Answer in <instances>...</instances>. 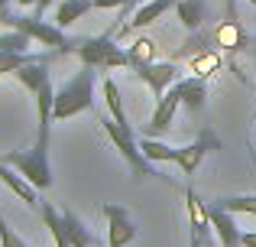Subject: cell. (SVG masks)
Wrapping results in <instances>:
<instances>
[{
	"label": "cell",
	"instance_id": "44dd1931",
	"mask_svg": "<svg viewBox=\"0 0 256 247\" xmlns=\"http://www.w3.org/2000/svg\"><path fill=\"white\" fill-rule=\"evenodd\" d=\"M62 224H65V234H68L72 247H91V231L84 228V221L75 215L72 208L62 211Z\"/></svg>",
	"mask_w": 256,
	"mask_h": 247
},
{
	"label": "cell",
	"instance_id": "e575fe53",
	"mask_svg": "<svg viewBox=\"0 0 256 247\" xmlns=\"http://www.w3.org/2000/svg\"><path fill=\"white\" fill-rule=\"evenodd\" d=\"M192 247H201V244H198V241H192Z\"/></svg>",
	"mask_w": 256,
	"mask_h": 247
},
{
	"label": "cell",
	"instance_id": "9c48e42d",
	"mask_svg": "<svg viewBox=\"0 0 256 247\" xmlns=\"http://www.w3.org/2000/svg\"><path fill=\"white\" fill-rule=\"evenodd\" d=\"M133 72H136V78L152 91V95H156V101L172 88L175 82H178V65H175V62H159V59H156V62L140 65V69H133Z\"/></svg>",
	"mask_w": 256,
	"mask_h": 247
},
{
	"label": "cell",
	"instance_id": "cb8c5ba5",
	"mask_svg": "<svg viewBox=\"0 0 256 247\" xmlns=\"http://www.w3.org/2000/svg\"><path fill=\"white\" fill-rule=\"evenodd\" d=\"M192 69H194V75H204V78H211L214 72L220 69V56L218 52H198V56H192Z\"/></svg>",
	"mask_w": 256,
	"mask_h": 247
},
{
	"label": "cell",
	"instance_id": "6da1fadb",
	"mask_svg": "<svg viewBox=\"0 0 256 247\" xmlns=\"http://www.w3.org/2000/svg\"><path fill=\"white\" fill-rule=\"evenodd\" d=\"M94 72L91 65H82L78 75H72L62 88L56 91V104H52V121H68V117H78L84 111L94 108Z\"/></svg>",
	"mask_w": 256,
	"mask_h": 247
},
{
	"label": "cell",
	"instance_id": "5bb4252c",
	"mask_svg": "<svg viewBox=\"0 0 256 247\" xmlns=\"http://www.w3.org/2000/svg\"><path fill=\"white\" fill-rule=\"evenodd\" d=\"M178 104H182L178 91L169 88V91H166V95L156 101V111H152L150 124H146V133H150V137H162V133L172 127V117H175V111H178Z\"/></svg>",
	"mask_w": 256,
	"mask_h": 247
},
{
	"label": "cell",
	"instance_id": "7402d4cb",
	"mask_svg": "<svg viewBox=\"0 0 256 247\" xmlns=\"http://www.w3.org/2000/svg\"><path fill=\"white\" fill-rule=\"evenodd\" d=\"M104 104H107V114L117 124H130L126 121V111H124V98H120V88L114 78H104Z\"/></svg>",
	"mask_w": 256,
	"mask_h": 247
},
{
	"label": "cell",
	"instance_id": "d590c367",
	"mask_svg": "<svg viewBox=\"0 0 256 247\" xmlns=\"http://www.w3.org/2000/svg\"><path fill=\"white\" fill-rule=\"evenodd\" d=\"M246 4H253V7H256V0H246Z\"/></svg>",
	"mask_w": 256,
	"mask_h": 247
},
{
	"label": "cell",
	"instance_id": "4316f807",
	"mask_svg": "<svg viewBox=\"0 0 256 247\" xmlns=\"http://www.w3.org/2000/svg\"><path fill=\"white\" fill-rule=\"evenodd\" d=\"M0 247H30L23 237L16 234V231L10 228V224L4 221V215H0Z\"/></svg>",
	"mask_w": 256,
	"mask_h": 247
},
{
	"label": "cell",
	"instance_id": "3957f363",
	"mask_svg": "<svg viewBox=\"0 0 256 247\" xmlns=\"http://www.w3.org/2000/svg\"><path fill=\"white\" fill-rule=\"evenodd\" d=\"M75 56L82 59V65H91L98 72H114V69H130V59H126V49L110 36H88L78 39L75 46Z\"/></svg>",
	"mask_w": 256,
	"mask_h": 247
},
{
	"label": "cell",
	"instance_id": "2e32d148",
	"mask_svg": "<svg viewBox=\"0 0 256 247\" xmlns=\"http://www.w3.org/2000/svg\"><path fill=\"white\" fill-rule=\"evenodd\" d=\"M175 13H178L182 26H185L188 33H198V30H201V23L208 20L204 0H178V4H175Z\"/></svg>",
	"mask_w": 256,
	"mask_h": 247
},
{
	"label": "cell",
	"instance_id": "ffe728a7",
	"mask_svg": "<svg viewBox=\"0 0 256 247\" xmlns=\"http://www.w3.org/2000/svg\"><path fill=\"white\" fill-rule=\"evenodd\" d=\"M91 7H94L91 0H62V4H58V10H56V26L68 30V26L78 23V20H82Z\"/></svg>",
	"mask_w": 256,
	"mask_h": 247
},
{
	"label": "cell",
	"instance_id": "836d02e7",
	"mask_svg": "<svg viewBox=\"0 0 256 247\" xmlns=\"http://www.w3.org/2000/svg\"><path fill=\"white\" fill-rule=\"evenodd\" d=\"M140 4H146V0H133V7H140Z\"/></svg>",
	"mask_w": 256,
	"mask_h": 247
},
{
	"label": "cell",
	"instance_id": "9a60e30c",
	"mask_svg": "<svg viewBox=\"0 0 256 247\" xmlns=\"http://www.w3.org/2000/svg\"><path fill=\"white\" fill-rule=\"evenodd\" d=\"M0 182H4V185H6V189H10L16 198H23L26 205L39 208V189H36L32 182H26V179L20 176V172L13 169V166H6L4 159H0Z\"/></svg>",
	"mask_w": 256,
	"mask_h": 247
},
{
	"label": "cell",
	"instance_id": "7c38bea8",
	"mask_svg": "<svg viewBox=\"0 0 256 247\" xmlns=\"http://www.w3.org/2000/svg\"><path fill=\"white\" fill-rule=\"evenodd\" d=\"M175 4H178V0H146V4H140L136 13H133V20H126V23L120 26V36H130L133 30H146V26H152L156 20H162Z\"/></svg>",
	"mask_w": 256,
	"mask_h": 247
},
{
	"label": "cell",
	"instance_id": "8fae6325",
	"mask_svg": "<svg viewBox=\"0 0 256 247\" xmlns=\"http://www.w3.org/2000/svg\"><path fill=\"white\" fill-rule=\"evenodd\" d=\"M185 202H188V224H192V241H198L201 247H211V234H214V224L208 218L204 202L198 198L194 189H185Z\"/></svg>",
	"mask_w": 256,
	"mask_h": 247
},
{
	"label": "cell",
	"instance_id": "1f68e13d",
	"mask_svg": "<svg viewBox=\"0 0 256 247\" xmlns=\"http://www.w3.org/2000/svg\"><path fill=\"white\" fill-rule=\"evenodd\" d=\"M6 10H10V0H0V17H4Z\"/></svg>",
	"mask_w": 256,
	"mask_h": 247
},
{
	"label": "cell",
	"instance_id": "83f0119b",
	"mask_svg": "<svg viewBox=\"0 0 256 247\" xmlns=\"http://www.w3.org/2000/svg\"><path fill=\"white\" fill-rule=\"evenodd\" d=\"M98 10H114V7H120V10H130L133 0H91Z\"/></svg>",
	"mask_w": 256,
	"mask_h": 247
},
{
	"label": "cell",
	"instance_id": "d6986e66",
	"mask_svg": "<svg viewBox=\"0 0 256 247\" xmlns=\"http://www.w3.org/2000/svg\"><path fill=\"white\" fill-rule=\"evenodd\" d=\"M140 150H143V156L150 159L152 166H159V163H175V146H166L162 140L159 137H150V133H146V137H140Z\"/></svg>",
	"mask_w": 256,
	"mask_h": 247
},
{
	"label": "cell",
	"instance_id": "ac0fdd59",
	"mask_svg": "<svg viewBox=\"0 0 256 247\" xmlns=\"http://www.w3.org/2000/svg\"><path fill=\"white\" fill-rule=\"evenodd\" d=\"M156 56H159V46H156V39H150V36H140V39H133V43H130V49H126V59H130V69H140V65H150V62H156Z\"/></svg>",
	"mask_w": 256,
	"mask_h": 247
},
{
	"label": "cell",
	"instance_id": "603a6c76",
	"mask_svg": "<svg viewBox=\"0 0 256 247\" xmlns=\"http://www.w3.org/2000/svg\"><path fill=\"white\" fill-rule=\"evenodd\" d=\"M218 205H224L234 215H256V195H227V198H214Z\"/></svg>",
	"mask_w": 256,
	"mask_h": 247
},
{
	"label": "cell",
	"instance_id": "7a4b0ae2",
	"mask_svg": "<svg viewBox=\"0 0 256 247\" xmlns=\"http://www.w3.org/2000/svg\"><path fill=\"white\" fill-rule=\"evenodd\" d=\"M0 23L10 26V30L26 33L30 39H36V43L49 46V49H52V52H58V56H68V52H75V46H78V39H68L62 26L46 23L42 17H16V13L6 10L4 17H0Z\"/></svg>",
	"mask_w": 256,
	"mask_h": 247
},
{
	"label": "cell",
	"instance_id": "277c9868",
	"mask_svg": "<svg viewBox=\"0 0 256 247\" xmlns=\"http://www.w3.org/2000/svg\"><path fill=\"white\" fill-rule=\"evenodd\" d=\"M100 130H104V137L114 143V150H120V156L126 159V166H130L133 176H159L156 166L143 156L140 140L133 137V127L130 124H117L110 114H100Z\"/></svg>",
	"mask_w": 256,
	"mask_h": 247
},
{
	"label": "cell",
	"instance_id": "8992f818",
	"mask_svg": "<svg viewBox=\"0 0 256 247\" xmlns=\"http://www.w3.org/2000/svg\"><path fill=\"white\" fill-rule=\"evenodd\" d=\"M218 150H220V137L211 130V127H204V130H201L192 143L182 146V150L175 153V166H178L185 176H194V172H198V166H201V159H204L208 153H218Z\"/></svg>",
	"mask_w": 256,
	"mask_h": 247
},
{
	"label": "cell",
	"instance_id": "52a82bcc",
	"mask_svg": "<svg viewBox=\"0 0 256 247\" xmlns=\"http://www.w3.org/2000/svg\"><path fill=\"white\" fill-rule=\"evenodd\" d=\"M237 0H227V20H220V26L214 30V46H220L224 52H244V49H250L253 46V36H246V30L240 26V20H237Z\"/></svg>",
	"mask_w": 256,
	"mask_h": 247
},
{
	"label": "cell",
	"instance_id": "4dcf8cb0",
	"mask_svg": "<svg viewBox=\"0 0 256 247\" xmlns=\"http://www.w3.org/2000/svg\"><path fill=\"white\" fill-rule=\"evenodd\" d=\"M20 7H23V10H30V7H36V0H16Z\"/></svg>",
	"mask_w": 256,
	"mask_h": 247
},
{
	"label": "cell",
	"instance_id": "d6a6232c",
	"mask_svg": "<svg viewBox=\"0 0 256 247\" xmlns=\"http://www.w3.org/2000/svg\"><path fill=\"white\" fill-rule=\"evenodd\" d=\"M250 49H253V65H256V36H253V46H250Z\"/></svg>",
	"mask_w": 256,
	"mask_h": 247
},
{
	"label": "cell",
	"instance_id": "d4e9b609",
	"mask_svg": "<svg viewBox=\"0 0 256 247\" xmlns=\"http://www.w3.org/2000/svg\"><path fill=\"white\" fill-rule=\"evenodd\" d=\"M30 43L32 39L20 30H10V33H0V52H30Z\"/></svg>",
	"mask_w": 256,
	"mask_h": 247
},
{
	"label": "cell",
	"instance_id": "f1b7e54d",
	"mask_svg": "<svg viewBox=\"0 0 256 247\" xmlns=\"http://www.w3.org/2000/svg\"><path fill=\"white\" fill-rule=\"evenodd\" d=\"M240 247H256V231H244L240 234Z\"/></svg>",
	"mask_w": 256,
	"mask_h": 247
},
{
	"label": "cell",
	"instance_id": "e0dca14e",
	"mask_svg": "<svg viewBox=\"0 0 256 247\" xmlns=\"http://www.w3.org/2000/svg\"><path fill=\"white\" fill-rule=\"evenodd\" d=\"M39 215H42L46 228H49V234H52V244L56 247H72L68 234H65V224H62V211L52 208V202H39Z\"/></svg>",
	"mask_w": 256,
	"mask_h": 247
},
{
	"label": "cell",
	"instance_id": "4fadbf2b",
	"mask_svg": "<svg viewBox=\"0 0 256 247\" xmlns=\"http://www.w3.org/2000/svg\"><path fill=\"white\" fill-rule=\"evenodd\" d=\"M172 88L178 91L182 104H185V108L192 111V117H198L201 111H204V104H208V78H204V75H188V78H178V82H175Z\"/></svg>",
	"mask_w": 256,
	"mask_h": 247
},
{
	"label": "cell",
	"instance_id": "f546056e",
	"mask_svg": "<svg viewBox=\"0 0 256 247\" xmlns=\"http://www.w3.org/2000/svg\"><path fill=\"white\" fill-rule=\"evenodd\" d=\"M49 7H52V0H36V7H32V10H36V17H42Z\"/></svg>",
	"mask_w": 256,
	"mask_h": 247
},
{
	"label": "cell",
	"instance_id": "30bf717a",
	"mask_svg": "<svg viewBox=\"0 0 256 247\" xmlns=\"http://www.w3.org/2000/svg\"><path fill=\"white\" fill-rule=\"evenodd\" d=\"M204 208H208V218H211V224H214V234H218L220 247H240V234H244V231H240L234 211H227L224 205H218V202H204Z\"/></svg>",
	"mask_w": 256,
	"mask_h": 247
},
{
	"label": "cell",
	"instance_id": "5b68a950",
	"mask_svg": "<svg viewBox=\"0 0 256 247\" xmlns=\"http://www.w3.org/2000/svg\"><path fill=\"white\" fill-rule=\"evenodd\" d=\"M6 166H13V169L20 172V176L26 179V182H32L39 192L52 189V169H49V143H42V140H36V146L32 150H13V153H4Z\"/></svg>",
	"mask_w": 256,
	"mask_h": 247
},
{
	"label": "cell",
	"instance_id": "484cf974",
	"mask_svg": "<svg viewBox=\"0 0 256 247\" xmlns=\"http://www.w3.org/2000/svg\"><path fill=\"white\" fill-rule=\"evenodd\" d=\"M30 52H0V75H13L16 69H23L30 62Z\"/></svg>",
	"mask_w": 256,
	"mask_h": 247
},
{
	"label": "cell",
	"instance_id": "ba28073f",
	"mask_svg": "<svg viewBox=\"0 0 256 247\" xmlns=\"http://www.w3.org/2000/svg\"><path fill=\"white\" fill-rule=\"evenodd\" d=\"M107 218V247H130L136 241V221L130 218V211L124 205H104Z\"/></svg>",
	"mask_w": 256,
	"mask_h": 247
}]
</instances>
